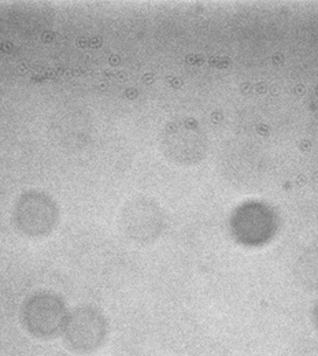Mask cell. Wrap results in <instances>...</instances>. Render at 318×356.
<instances>
[{
  "mask_svg": "<svg viewBox=\"0 0 318 356\" xmlns=\"http://www.w3.org/2000/svg\"><path fill=\"white\" fill-rule=\"evenodd\" d=\"M295 277L308 289L318 288V248H309L296 259Z\"/></svg>",
  "mask_w": 318,
  "mask_h": 356,
  "instance_id": "3",
  "label": "cell"
},
{
  "mask_svg": "<svg viewBox=\"0 0 318 356\" xmlns=\"http://www.w3.org/2000/svg\"><path fill=\"white\" fill-rule=\"evenodd\" d=\"M309 107L310 111L313 113V115L318 120V86L315 88L310 95V100H309Z\"/></svg>",
  "mask_w": 318,
  "mask_h": 356,
  "instance_id": "4",
  "label": "cell"
},
{
  "mask_svg": "<svg viewBox=\"0 0 318 356\" xmlns=\"http://www.w3.org/2000/svg\"><path fill=\"white\" fill-rule=\"evenodd\" d=\"M229 229L232 237L243 247L258 248L272 241L278 230V216L262 202L240 204L230 216Z\"/></svg>",
  "mask_w": 318,
  "mask_h": 356,
  "instance_id": "1",
  "label": "cell"
},
{
  "mask_svg": "<svg viewBox=\"0 0 318 356\" xmlns=\"http://www.w3.org/2000/svg\"><path fill=\"white\" fill-rule=\"evenodd\" d=\"M312 321H313V325H315V327L317 329L318 332V299L316 300L315 306H313V310H312Z\"/></svg>",
  "mask_w": 318,
  "mask_h": 356,
  "instance_id": "5",
  "label": "cell"
},
{
  "mask_svg": "<svg viewBox=\"0 0 318 356\" xmlns=\"http://www.w3.org/2000/svg\"><path fill=\"white\" fill-rule=\"evenodd\" d=\"M162 149L170 161L195 163L203 159L207 149V138L195 122H175L165 129Z\"/></svg>",
  "mask_w": 318,
  "mask_h": 356,
  "instance_id": "2",
  "label": "cell"
}]
</instances>
